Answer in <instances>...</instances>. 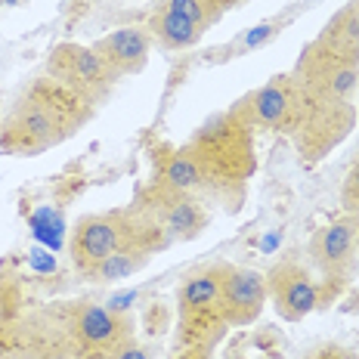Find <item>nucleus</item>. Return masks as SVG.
<instances>
[{"label": "nucleus", "mask_w": 359, "mask_h": 359, "mask_svg": "<svg viewBox=\"0 0 359 359\" xmlns=\"http://www.w3.org/2000/svg\"><path fill=\"white\" fill-rule=\"evenodd\" d=\"M297 87L291 143L304 164L332 155L356 124L359 90V6L350 0L301 50L288 72Z\"/></svg>", "instance_id": "nucleus-1"}, {"label": "nucleus", "mask_w": 359, "mask_h": 359, "mask_svg": "<svg viewBox=\"0 0 359 359\" xmlns=\"http://www.w3.org/2000/svg\"><path fill=\"white\" fill-rule=\"evenodd\" d=\"M254 170V130L233 109L208 118L183 146L155 155V180L226 211L242 208Z\"/></svg>", "instance_id": "nucleus-2"}, {"label": "nucleus", "mask_w": 359, "mask_h": 359, "mask_svg": "<svg viewBox=\"0 0 359 359\" xmlns=\"http://www.w3.org/2000/svg\"><path fill=\"white\" fill-rule=\"evenodd\" d=\"M96 106L84 96L59 84L56 78H37L19 93L13 109L0 124V152L6 155H41L47 149L81 130Z\"/></svg>", "instance_id": "nucleus-3"}, {"label": "nucleus", "mask_w": 359, "mask_h": 359, "mask_svg": "<svg viewBox=\"0 0 359 359\" xmlns=\"http://www.w3.org/2000/svg\"><path fill=\"white\" fill-rule=\"evenodd\" d=\"M168 245H174L168 233L146 217L140 208H115L106 214H87L74 223L72 238H69V254L72 264L84 279L96 273L109 257L121 251H137V254H152L164 251Z\"/></svg>", "instance_id": "nucleus-4"}, {"label": "nucleus", "mask_w": 359, "mask_h": 359, "mask_svg": "<svg viewBox=\"0 0 359 359\" xmlns=\"http://www.w3.org/2000/svg\"><path fill=\"white\" fill-rule=\"evenodd\" d=\"M53 325L32 328L62 350V359H115L133 344V325L115 306L69 304L53 313Z\"/></svg>", "instance_id": "nucleus-5"}, {"label": "nucleus", "mask_w": 359, "mask_h": 359, "mask_svg": "<svg viewBox=\"0 0 359 359\" xmlns=\"http://www.w3.org/2000/svg\"><path fill=\"white\" fill-rule=\"evenodd\" d=\"M229 264H205L192 269L177 288V310H180V344L189 353H208L226 332L223 319V279Z\"/></svg>", "instance_id": "nucleus-6"}, {"label": "nucleus", "mask_w": 359, "mask_h": 359, "mask_svg": "<svg viewBox=\"0 0 359 359\" xmlns=\"http://www.w3.org/2000/svg\"><path fill=\"white\" fill-rule=\"evenodd\" d=\"M310 264L323 273V306L338 301L359 266V229L350 217L316 229L310 238Z\"/></svg>", "instance_id": "nucleus-7"}, {"label": "nucleus", "mask_w": 359, "mask_h": 359, "mask_svg": "<svg viewBox=\"0 0 359 359\" xmlns=\"http://www.w3.org/2000/svg\"><path fill=\"white\" fill-rule=\"evenodd\" d=\"M133 208H140L146 217H152L164 233H168L170 242H192V238H198L205 233L208 220H211L205 198L180 192L155 177L149 180V186L140 189Z\"/></svg>", "instance_id": "nucleus-8"}, {"label": "nucleus", "mask_w": 359, "mask_h": 359, "mask_svg": "<svg viewBox=\"0 0 359 359\" xmlns=\"http://www.w3.org/2000/svg\"><path fill=\"white\" fill-rule=\"evenodd\" d=\"M47 74L56 78L59 84L84 96L90 106H100L118 84L115 72L100 59L93 47H81V43H59L47 59Z\"/></svg>", "instance_id": "nucleus-9"}, {"label": "nucleus", "mask_w": 359, "mask_h": 359, "mask_svg": "<svg viewBox=\"0 0 359 359\" xmlns=\"http://www.w3.org/2000/svg\"><path fill=\"white\" fill-rule=\"evenodd\" d=\"M233 111L251 130H273L291 137L297 121V87L291 74H273L266 84L245 93L233 106Z\"/></svg>", "instance_id": "nucleus-10"}, {"label": "nucleus", "mask_w": 359, "mask_h": 359, "mask_svg": "<svg viewBox=\"0 0 359 359\" xmlns=\"http://www.w3.org/2000/svg\"><path fill=\"white\" fill-rule=\"evenodd\" d=\"M266 291L276 313L285 323H301L313 310L323 306V291L319 282L310 276V269L297 260H282L266 273Z\"/></svg>", "instance_id": "nucleus-11"}, {"label": "nucleus", "mask_w": 359, "mask_h": 359, "mask_svg": "<svg viewBox=\"0 0 359 359\" xmlns=\"http://www.w3.org/2000/svg\"><path fill=\"white\" fill-rule=\"evenodd\" d=\"M269 301L266 291V276H260L257 269L248 266H229L226 279H223V319L226 325H251L254 319L264 313V306Z\"/></svg>", "instance_id": "nucleus-12"}, {"label": "nucleus", "mask_w": 359, "mask_h": 359, "mask_svg": "<svg viewBox=\"0 0 359 359\" xmlns=\"http://www.w3.org/2000/svg\"><path fill=\"white\" fill-rule=\"evenodd\" d=\"M93 50L100 53V59L115 72V78L121 81L127 74H137L146 69L149 53H152V37H149L146 28L140 25H127L118 28L106 37L93 43Z\"/></svg>", "instance_id": "nucleus-13"}, {"label": "nucleus", "mask_w": 359, "mask_h": 359, "mask_svg": "<svg viewBox=\"0 0 359 359\" xmlns=\"http://www.w3.org/2000/svg\"><path fill=\"white\" fill-rule=\"evenodd\" d=\"M146 32H149V37H152L161 50H168V53L189 50V47H196L201 37H205V28H198L196 22L183 19L180 13L170 10L164 0L155 6V13H152V19H149Z\"/></svg>", "instance_id": "nucleus-14"}, {"label": "nucleus", "mask_w": 359, "mask_h": 359, "mask_svg": "<svg viewBox=\"0 0 359 359\" xmlns=\"http://www.w3.org/2000/svg\"><path fill=\"white\" fill-rule=\"evenodd\" d=\"M164 4H168L174 13H180L183 19L196 22V25H198V28H205V32L214 25L217 19L223 16V13L211 4V0H164Z\"/></svg>", "instance_id": "nucleus-15"}, {"label": "nucleus", "mask_w": 359, "mask_h": 359, "mask_svg": "<svg viewBox=\"0 0 359 359\" xmlns=\"http://www.w3.org/2000/svg\"><path fill=\"white\" fill-rule=\"evenodd\" d=\"M341 208H344V217H350L359 226V158L347 170V180L341 186Z\"/></svg>", "instance_id": "nucleus-16"}, {"label": "nucleus", "mask_w": 359, "mask_h": 359, "mask_svg": "<svg viewBox=\"0 0 359 359\" xmlns=\"http://www.w3.org/2000/svg\"><path fill=\"white\" fill-rule=\"evenodd\" d=\"M279 28H282L279 22H266V25H257V28H251V32L242 37V47H245V50H248V47H260V43H264V41H269V37H273L276 32H279Z\"/></svg>", "instance_id": "nucleus-17"}, {"label": "nucleus", "mask_w": 359, "mask_h": 359, "mask_svg": "<svg viewBox=\"0 0 359 359\" xmlns=\"http://www.w3.org/2000/svg\"><path fill=\"white\" fill-rule=\"evenodd\" d=\"M304 359H356V353L347 347H341V344H323V347L310 350Z\"/></svg>", "instance_id": "nucleus-18"}, {"label": "nucleus", "mask_w": 359, "mask_h": 359, "mask_svg": "<svg viewBox=\"0 0 359 359\" xmlns=\"http://www.w3.org/2000/svg\"><path fill=\"white\" fill-rule=\"evenodd\" d=\"M115 359H149V356H146V350H140V347H137V341H133L130 347H127L124 353H118Z\"/></svg>", "instance_id": "nucleus-19"}, {"label": "nucleus", "mask_w": 359, "mask_h": 359, "mask_svg": "<svg viewBox=\"0 0 359 359\" xmlns=\"http://www.w3.org/2000/svg\"><path fill=\"white\" fill-rule=\"evenodd\" d=\"M211 4L217 6L220 13H226V10H233V6H238V4H245V0H211Z\"/></svg>", "instance_id": "nucleus-20"}, {"label": "nucleus", "mask_w": 359, "mask_h": 359, "mask_svg": "<svg viewBox=\"0 0 359 359\" xmlns=\"http://www.w3.org/2000/svg\"><path fill=\"white\" fill-rule=\"evenodd\" d=\"M0 359H25L19 350H0Z\"/></svg>", "instance_id": "nucleus-21"}, {"label": "nucleus", "mask_w": 359, "mask_h": 359, "mask_svg": "<svg viewBox=\"0 0 359 359\" xmlns=\"http://www.w3.org/2000/svg\"><path fill=\"white\" fill-rule=\"evenodd\" d=\"M19 4H25V0H0V6H19Z\"/></svg>", "instance_id": "nucleus-22"}, {"label": "nucleus", "mask_w": 359, "mask_h": 359, "mask_svg": "<svg viewBox=\"0 0 359 359\" xmlns=\"http://www.w3.org/2000/svg\"><path fill=\"white\" fill-rule=\"evenodd\" d=\"M353 4H356V6H359V0H353Z\"/></svg>", "instance_id": "nucleus-23"}, {"label": "nucleus", "mask_w": 359, "mask_h": 359, "mask_svg": "<svg viewBox=\"0 0 359 359\" xmlns=\"http://www.w3.org/2000/svg\"><path fill=\"white\" fill-rule=\"evenodd\" d=\"M356 229H359V226H356Z\"/></svg>", "instance_id": "nucleus-24"}]
</instances>
